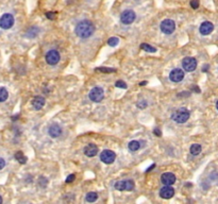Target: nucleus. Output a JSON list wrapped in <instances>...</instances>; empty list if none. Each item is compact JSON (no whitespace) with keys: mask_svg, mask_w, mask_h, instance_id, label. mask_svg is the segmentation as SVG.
<instances>
[{"mask_svg":"<svg viewBox=\"0 0 218 204\" xmlns=\"http://www.w3.org/2000/svg\"><path fill=\"white\" fill-rule=\"evenodd\" d=\"M2 203V198H1V196H0V204Z\"/></svg>","mask_w":218,"mask_h":204,"instance_id":"e433bc0d","label":"nucleus"},{"mask_svg":"<svg viewBox=\"0 0 218 204\" xmlns=\"http://www.w3.org/2000/svg\"><path fill=\"white\" fill-rule=\"evenodd\" d=\"M114 186L117 190L130 191V190H133L134 189L135 184H134V182L132 181V180H127V181H119V182H116Z\"/></svg>","mask_w":218,"mask_h":204,"instance_id":"39448f33","label":"nucleus"},{"mask_svg":"<svg viewBox=\"0 0 218 204\" xmlns=\"http://www.w3.org/2000/svg\"><path fill=\"white\" fill-rule=\"evenodd\" d=\"M216 107H217V111H218V101L216 102Z\"/></svg>","mask_w":218,"mask_h":204,"instance_id":"4c0bfd02","label":"nucleus"},{"mask_svg":"<svg viewBox=\"0 0 218 204\" xmlns=\"http://www.w3.org/2000/svg\"><path fill=\"white\" fill-rule=\"evenodd\" d=\"M141 48H142L144 51H147V52H152V53L156 52V48L150 46L148 44H142V45H141Z\"/></svg>","mask_w":218,"mask_h":204,"instance_id":"b1692460","label":"nucleus"},{"mask_svg":"<svg viewBox=\"0 0 218 204\" xmlns=\"http://www.w3.org/2000/svg\"><path fill=\"white\" fill-rule=\"evenodd\" d=\"M135 17H136V15H135L134 11L125 10L120 15V21L123 22V25H130V24H132L135 20Z\"/></svg>","mask_w":218,"mask_h":204,"instance_id":"423d86ee","label":"nucleus"},{"mask_svg":"<svg viewBox=\"0 0 218 204\" xmlns=\"http://www.w3.org/2000/svg\"><path fill=\"white\" fill-rule=\"evenodd\" d=\"M119 43V38L118 37H111L108 39V45L110 47H116Z\"/></svg>","mask_w":218,"mask_h":204,"instance_id":"393cba45","label":"nucleus"},{"mask_svg":"<svg viewBox=\"0 0 218 204\" xmlns=\"http://www.w3.org/2000/svg\"><path fill=\"white\" fill-rule=\"evenodd\" d=\"M128 147L130 151L135 152V151H137V150L141 148V144H139V142H137V140H132V142H129Z\"/></svg>","mask_w":218,"mask_h":204,"instance_id":"6ab92c4d","label":"nucleus"},{"mask_svg":"<svg viewBox=\"0 0 218 204\" xmlns=\"http://www.w3.org/2000/svg\"><path fill=\"white\" fill-rule=\"evenodd\" d=\"M60 59H61L60 53L57 50H50V51L47 52L46 62L49 65H57V63H59V61H60Z\"/></svg>","mask_w":218,"mask_h":204,"instance_id":"9d476101","label":"nucleus"},{"mask_svg":"<svg viewBox=\"0 0 218 204\" xmlns=\"http://www.w3.org/2000/svg\"><path fill=\"white\" fill-rule=\"evenodd\" d=\"M214 30V25L211 21H204L202 22L199 28V31L202 35H209Z\"/></svg>","mask_w":218,"mask_h":204,"instance_id":"f8f14e48","label":"nucleus"},{"mask_svg":"<svg viewBox=\"0 0 218 204\" xmlns=\"http://www.w3.org/2000/svg\"><path fill=\"white\" fill-rule=\"evenodd\" d=\"M115 86L118 87V88H123V89H125V88L128 87V85L125 84V83L123 81L119 80V81H116V83H115Z\"/></svg>","mask_w":218,"mask_h":204,"instance_id":"bb28decb","label":"nucleus"},{"mask_svg":"<svg viewBox=\"0 0 218 204\" xmlns=\"http://www.w3.org/2000/svg\"><path fill=\"white\" fill-rule=\"evenodd\" d=\"M14 25V17L12 14H3L0 17V28H2L4 30L11 29Z\"/></svg>","mask_w":218,"mask_h":204,"instance_id":"20e7f679","label":"nucleus"},{"mask_svg":"<svg viewBox=\"0 0 218 204\" xmlns=\"http://www.w3.org/2000/svg\"><path fill=\"white\" fill-rule=\"evenodd\" d=\"M189 111L186 110L185 107H181L172 113L171 118L174 122L177 123H185L189 118Z\"/></svg>","mask_w":218,"mask_h":204,"instance_id":"f03ea898","label":"nucleus"},{"mask_svg":"<svg viewBox=\"0 0 218 204\" xmlns=\"http://www.w3.org/2000/svg\"><path fill=\"white\" fill-rule=\"evenodd\" d=\"M137 106H138L139 109H145L147 106V102L146 101H139L138 103H137Z\"/></svg>","mask_w":218,"mask_h":204,"instance_id":"7c9ffc66","label":"nucleus"},{"mask_svg":"<svg viewBox=\"0 0 218 204\" xmlns=\"http://www.w3.org/2000/svg\"><path fill=\"white\" fill-rule=\"evenodd\" d=\"M189 150H191V153L193 155H198V154H200V152H201L202 148L199 144H194L191 146V149Z\"/></svg>","mask_w":218,"mask_h":204,"instance_id":"aec40b11","label":"nucleus"},{"mask_svg":"<svg viewBox=\"0 0 218 204\" xmlns=\"http://www.w3.org/2000/svg\"><path fill=\"white\" fill-rule=\"evenodd\" d=\"M38 32H39V29H38L37 27H32V28H30V29L28 30V32H27V37H29V38H31V37H35V36L38 34Z\"/></svg>","mask_w":218,"mask_h":204,"instance_id":"412c9836","label":"nucleus"},{"mask_svg":"<svg viewBox=\"0 0 218 204\" xmlns=\"http://www.w3.org/2000/svg\"><path fill=\"white\" fill-rule=\"evenodd\" d=\"M191 9H194V10H196V9L199 8V0H191Z\"/></svg>","mask_w":218,"mask_h":204,"instance_id":"cd10ccee","label":"nucleus"},{"mask_svg":"<svg viewBox=\"0 0 218 204\" xmlns=\"http://www.w3.org/2000/svg\"><path fill=\"white\" fill-rule=\"evenodd\" d=\"M95 31V27L90 20H81L78 22L75 29V32L79 37L81 38H88Z\"/></svg>","mask_w":218,"mask_h":204,"instance_id":"f257e3e1","label":"nucleus"},{"mask_svg":"<svg viewBox=\"0 0 218 204\" xmlns=\"http://www.w3.org/2000/svg\"><path fill=\"white\" fill-rule=\"evenodd\" d=\"M97 71H101V72H105V74H110V72H115V69L113 68H108V67H99L96 69Z\"/></svg>","mask_w":218,"mask_h":204,"instance_id":"a878e982","label":"nucleus"},{"mask_svg":"<svg viewBox=\"0 0 218 204\" xmlns=\"http://www.w3.org/2000/svg\"><path fill=\"white\" fill-rule=\"evenodd\" d=\"M176 29V24L171 19H165L161 22V30L165 34H171Z\"/></svg>","mask_w":218,"mask_h":204,"instance_id":"6e6552de","label":"nucleus"},{"mask_svg":"<svg viewBox=\"0 0 218 204\" xmlns=\"http://www.w3.org/2000/svg\"><path fill=\"white\" fill-rule=\"evenodd\" d=\"M182 67L187 72H191L197 68V60L191 57H184L182 61Z\"/></svg>","mask_w":218,"mask_h":204,"instance_id":"7ed1b4c3","label":"nucleus"},{"mask_svg":"<svg viewBox=\"0 0 218 204\" xmlns=\"http://www.w3.org/2000/svg\"><path fill=\"white\" fill-rule=\"evenodd\" d=\"M45 103H46V100H45V98L42 97V96H36L32 101V105L35 110L43 109V106L45 105Z\"/></svg>","mask_w":218,"mask_h":204,"instance_id":"f3484780","label":"nucleus"},{"mask_svg":"<svg viewBox=\"0 0 218 204\" xmlns=\"http://www.w3.org/2000/svg\"><path fill=\"white\" fill-rule=\"evenodd\" d=\"M55 15H57V13H54V12H48V13H46V17L48 19H53Z\"/></svg>","mask_w":218,"mask_h":204,"instance_id":"c756f323","label":"nucleus"},{"mask_svg":"<svg viewBox=\"0 0 218 204\" xmlns=\"http://www.w3.org/2000/svg\"><path fill=\"white\" fill-rule=\"evenodd\" d=\"M9 93L4 87H0V102H4L8 99Z\"/></svg>","mask_w":218,"mask_h":204,"instance_id":"4be33fe9","label":"nucleus"},{"mask_svg":"<svg viewBox=\"0 0 218 204\" xmlns=\"http://www.w3.org/2000/svg\"><path fill=\"white\" fill-rule=\"evenodd\" d=\"M97 199H98V195H97V193L92 191V193H88L86 195V201L87 202H95V201H97Z\"/></svg>","mask_w":218,"mask_h":204,"instance_id":"5701e85b","label":"nucleus"},{"mask_svg":"<svg viewBox=\"0 0 218 204\" xmlns=\"http://www.w3.org/2000/svg\"><path fill=\"white\" fill-rule=\"evenodd\" d=\"M160 196L163 199H170L174 196V189L170 187V185H165V187H162L160 190Z\"/></svg>","mask_w":218,"mask_h":204,"instance_id":"ddd939ff","label":"nucleus"},{"mask_svg":"<svg viewBox=\"0 0 218 204\" xmlns=\"http://www.w3.org/2000/svg\"><path fill=\"white\" fill-rule=\"evenodd\" d=\"M4 166H6V161L2 157H0V169H2Z\"/></svg>","mask_w":218,"mask_h":204,"instance_id":"473e14b6","label":"nucleus"},{"mask_svg":"<svg viewBox=\"0 0 218 204\" xmlns=\"http://www.w3.org/2000/svg\"><path fill=\"white\" fill-rule=\"evenodd\" d=\"M147 83H148V82H147V81H144V82H141V83H139V86H144V85H146V84H147Z\"/></svg>","mask_w":218,"mask_h":204,"instance_id":"c9c22d12","label":"nucleus"},{"mask_svg":"<svg viewBox=\"0 0 218 204\" xmlns=\"http://www.w3.org/2000/svg\"><path fill=\"white\" fill-rule=\"evenodd\" d=\"M98 153V147L94 144H88L84 148V154L88 157H94Z\"/></svg>","mask_w":218,"mask_h":204,"instance_id":"dca6fc26","label":"nucleus"},{"mask_svg":"<svg viewBox=\"0 0 218 204\" xmlns=\"http://www.w3.org/2000/svg\"><path fill=\"white\" fill-rule=\"evenodd\" d=\"M116 158V154L112 150H103L100 153V160L104 164H112Z\"/></svg>","mask_w":218,"mask_h":204,"instance_id":"1a4fd4ad","label":"nucleus"},{"mask_svg":"<svg viewBox=\"0 0 218 204\" xmlns=\"http://www.w3.org/2000/svg\"><path fill=\"white\" fill-rule=\"evenodd\" d=\"M169 79L170 81L174 82V83H178V82H181L184 79V71L180 68H176L174 70H171V72L169 74Z\"/></svg>","mask_w":218,"mask_h":204,"instance_id":"9b49d317","label":"nucleus"},{"mask_svg":"<svg viewBox=\"0 0 218 204\" xmlns=\"http://www.w3.org/2000/svg\"><path fill=\"white\" fill-rule=\"evenodd\" d=\"M154 167H156V165H154V164H153L152 166H151V167H149V168H148V169H147V170H146V171H147V172H149V171H151V170H152V169H153V168H154Z\"/></svg>","mask_w":218,"mask_h":204,"instance_id":"72a5a7b5","label":"nucleus"},{"mask_svg":"<svg viewBox=\"0 0 218 204\" xmlns=\"http://www.w3.org/2000/svg\"><path fill=\"white\" fill-rule=\"evenodd\" d=\"M15 160H16L17 162H19L20 164H26L27 163V157H26L25 155H24V153L22 152V151H18V152L15 153Z\"/></svg>","mask_w":218,"mask_h":204,"instance_id":"a211bd4d","label":"nucleus"},{"mask_svg":"<svg viewBox=\"0 0 218 204\" xmlns=\"http://www.w3.org/2000/svg\"><path fill=\"white\" fill-rule=\"evenodd\" d=\"M48 133H49V135L51 136L52 138H57V137H59L62 134V128L59 125H57V123H53L48 129Z\"/></svg>","mask_w":218,"mask_h":204,"instance_id":"2eb2a0df","label":"nucleus"},{"mask_svg":"<svg viewBox=\"0 0 218 204\" xmlns=\"http://www.w3.org/2000/svg\"><path fill=\"white\" fill-rule=\"evenodd\" d=\"M75 179H76V175H75V174H69L68 177H67V179H66L65 182L66 183H71V182H74Z\"/></svg>","mask_w":218,"mask_h":204,"instance_id":"c85d7f7f","label":"nucleus"},{"mask_svg":"<svg viewBox=\"0 0 218 204\" xmlns=\"http://www.w3.org/2000/svg\"><path fill=\"white\" fill-rule=\"evenodd\" d=\"M153 134L156 136H158V137H160V136H162V132H161V130L158 128H156L154 130H153Z\"/></svg>","mask_w":218,"mask_h":204,"instance_id":"2f4dec72","label":"nucleus"},{"mask_svg":"<svg viewBox=\"0 0 218 204\" xmlns=\"http://www.w3.org/2000/svg\"><path fill=\"white\" fill-rule=\"evenodd\" d=\"M161 181L164 185H172L176 182V175L171 172H165L162 174Z\"/></svg>","mask_w":218,"mask_h":204,"instance_id":"4468645a","label":"nucleus"},{"mask_svg":"<svg viewBox=\"0 0 218 204\" xmlns=\"http://www.w3.org/2000/svg\"><path fill=\"white\" fill-rule=\"evenodd\" d=\"M209 70V65H204V67H203V69H202V71L203 72H205V71Z\"/></svg>","mask_w":218,"mask_h":204,"instance_id":"f704fd0d","label":"nucleus"},{"mask_svg":"<svg viewBox=\"0 0 218 204\" xmlns=\"http://www.w3.org/2000/svg\"><path fill=\"white\" fill-rule=\"evenodd\" d=\"M104 98V92L101 87H94L90 92V99L93 102H100Z\"/></svg>","mask_w":218,"mask_h":204,"instance_id":"0eeeda50","label":"nucleus"}]
</instances>
